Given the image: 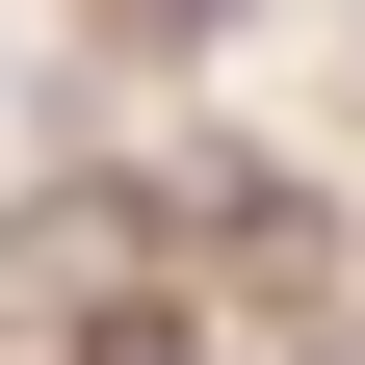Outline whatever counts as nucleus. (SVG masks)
<instances>
[{"label": "nucleus", "mask_w": 365, "mask_h": 365, "mask_svg": "<svg viewBox=\"0 0 365 365\" xmlns=\"http://www.w3.org/2000/svg\"><path fill=\"white\" fill-rule=\"evenodd\" d=\"M287 365H365V313H313V339H287Z\"/></svg>", "instance_id": "2"}, {"label": "nucleus", "mask_w": 365, "mask_h": 365, "mask_svg": "<svg viewBox=\"0 0 365 365\" xmlns=\"http://www.w3.org/2000/svg\"><path fill=\"white\" fill-rule=\"evenodd\" d=\"M105 26H130V53H235L261 0H105Z\"/></svg>", "instance_id": "1"}]
</instances>
